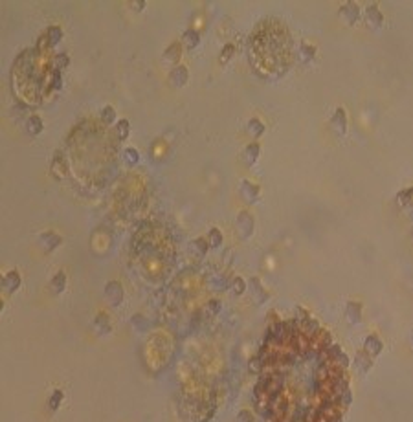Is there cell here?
Returning a JSON list of instances; mask_svg holds the SVG:
<instances>
[{
  "label": "cell",
  "instance_id": "1",
  "mask_svg": "<svg viewBox=\"0 0 413 422\" xmlns=\"http://www.w3.org/2000/svg\"><path fill=\"white\" fill-rule=\"evenodd\" d=\"M347 356L310 319L277 323L259 352L255 406L264 422H340Z\"/></svg>",
  "mask_w": 413,
  "mask_h": 422
},
{
  "label": "cell",
  "instance_id": "2",
  "mask_svg": "<svg viewBox=\"0 0 413 422\" xmlns=\"http://www.w3.org/2000/svg\"><path fill=\"white\" fill-rule=\"evenodd\" d=\"M294 61V43L286 26L277 19L259 22L250 37V63L259 76L277 79Z\"/></svg>",
  "mask_w": 413,
  "mask_h": 422
},
{
  "label": "cell",
  "instance_id": "3",
  "mask_svg": "<svg viewBox=\"0 0 413 422\" xmlns=\"http://www.w3.org/2000/svg\"><path fill=\"white\" fill-rule=\"evenodd\" d=\"M253 226H255V220H253V215L246 209H242L241 213L237 215V230L241 233L242 239H248V237L253 233Z\"/></svg>",
  "mask_w": 413,
  "mask_h": 422
},
{
  "label": "cell",
  "instance_id": "4",
  "mask_svg": "<svg viewBox=\"0 0 413 422\" xmlns=\"http://www.w3.org/2000/svg\"><path fill=\"white\" fill-rule=\"evenodd\" d=\"M330 129L338 134V136H345L347 132V114H345V109H341V107H338V109L334 110V114H332V118H330Z\"/></svg>",
  "mask_w": 413,
  "mask_h": 422
},
{
  "label": "cell",
  "instance_id": "5",
  "mask_svg": "<svg viewBox=\"0 0 413 422\" xmlns=\"http://www.w3.org/2000/svg\"><path fill=\"white\" fill-rule=\"evenodd\" d=\"M340 15L345 19V22L349 26L356 24L358 19H360V6L356 2H345V4L340 8Z\"/></svg>",
  "mask_w": 413,
  "mask_h": 422
},
{
  "label": "cell",
  "instance_id": "6",
  "mask_svg": "<svg viewBox=\"0 0 413 422\" xmlns=\"http://www.w3.org/2000/svg\"><path fill=\"white\" fill-rule=\"evenodd\" d=\"M365 22H367V26H371L373 30H378L382 24H384V15H382V11H380V8L376 4H371L365 10Z\"/></svg>",
  "mask_w": 413,
  "mask_h": 422
},
{
  "label": "cell",
  "instance_id": "7",
  "mask_svg": "<svg viewBox=\"0 0 413 422\" xmlns=\"http://www.w3.org/2000/svg\"><path fill=\"white\" fill-rule=\"evenodd\" d=\"M259 193H261V189H259L257 184H253V182H250V180L241 182V197L244 198L248 204L255 202L259 198Z\"/></svg>",
  "mask_w": 413,
  "mask_h": 422
},
{
  "label": "cell",
  "instance_id": "8",
  "mask_svg": "<svg viewBox=\"0 0 413 422\" xmlns=\"http://www.w3.org/2000/svg\"><path fill=\"white\" fill-rule=\"evenodd\" d=\"M382 349H384V343L380 341V338L376 334H369L363 340V351L367 352L369 356H378Z\"/></svg>",
  "mask_w": 413,
  "mask_h": 422
},
{
  "label": "cell",
  "instance_id": "9",
  "mask_svg": "<svg viewBox=\"0 0 413 422\" xmlns=\"http://www.w3.org/2000/svg\"><path fill=\"white\" fill-rule=\"evenodd\" d=\"M345 318L349 323H360L362 321V303L347 301L345 305Z\"/></svg>",
  "mask_w": 413,
  "mask_h": 422
},
{
  "label": "cell",
  "instance_id": "10",
  "mask_svg": "<svg viewBox=\"0 0 413 422\" xmlns=\"http://www.w3.org/2000/svg\"><path fill=\"white\" fill-rule=\"evenodd\" d=\"M187 77H189V74H187V68L186 66H182V65H178V66H175L173 70H171V74H169V83L173 85V87H184L187 83Z\"/></svg>",
  "mask_w": 413,
  "mask_h": 422
},
{
  "label": "cell",
  "instance_id": "11",
  "mask_svg": "<svg viewBox=\"0 0 413 422\" xmlns=\"http://www.w3.org/2000/svg\"><path fill=\"white\" fill-rule=\"evenodd\" d=\"M354 365H356V369L360 373L365 374V373H369V369L373 365V360H371V356H369L365 351H360L356 356H354Z\"/></svg>",
  "mask_w": 413,
  "mask_h": 422
},
{
  "label": "cell",
  "instance_id": "12",
  "mask_svg": "<svg viewBox=\"0 0 413 422\" xmlns=\"http://www.w3.org/2000/svg\"><path fill=\"white\" fill-rule=\"evenodd\" d=\"M259 154H261V147H259L257 142H253V143H250V145H246L244 153H242V158H244V162H246L248 165H253L257 162Z\"/></svg>",
  "mask_w": 413,
  "mask_h": 422
},
{
  "label": "cell",
  "instance_id": "13",
  "mask_svg": "<svg viewBox=\"0 0 413 422\" xmlns=\"http://www.w3.org/2000/svg\"><path fill=\"white\" fill-rule=\"evenodd\" d=\"M105 296L109 297L112 305H118V303L121 301V297H123V294H121V286L118 285V283H114V281L109 283V285H107V290H105Z\"/></svg>",
  "mask_w": 413,
  "mask_h": 422
},
{
  "label": "cell",
  "instance_id": "14",
  "mask_svg": "<svg viewBox=\"0 0 413 422\" xmlns=\"http://www.w3.org/2000/svg\"><path fill=\"white\" fill-rule=\"evenodd\" d=\"M182 43L186 44L189 50L197 48L198 43H200V35H198L197 30L189 28V30H186V32H184V35H182Z\"/></svg>",
  "mask_w": 413,
  "mask_h": 422
},
{
  "label": "cell",
  "instance_id": "15",
  "mask_svg": "<svg viewBox=\"0 0 413 422\" xmlns=\"http://www.w3.org/2000/svg\"><path fill=\"white\" fill-rule=\"evenodd\" d=\"M314 57H316V48H314L312 44H301L297 48V59L301 61V63H310Z\"/></svg>",
  "mask_w": 413,
  "mask_h": 422
},
{
  "label": "cell",
  "instance_id": "16",
  "mask_svg": "<svg viewBox=\"0 0 413 422\" xmlns=\"http://www.w3.org/2000/svg\"><path fill=\"white\" fill-rule=\"evenodd\" d=\"M2 286H4L10 294L11 292H15L17 288L21 286V275L17 274V272H10V274L4 277V281H2Z\"/></svg>",
  "mask_w": 413,
  "mask_h": 422
},
{
  "label": "cell",
  "instance_id": "17",
  "mask_svg": "<svg viewBox=\"0 0 413 422\" xmlns=\"http://www.w3.org/2000/svg\"><path fill=\"white\" fill-rule=\"evenodd\" d=\"M180 52H182V44L180 43H171L167 48H165L164 52V59L169 61V63H176L178 61V57H180Z\"/></svg>",
  "mask_w": 413,
  "mask_h": 422
},
{
  "label": "cell",
  "instance_id": "18",
  "mask_svg": "<svg viewBox=\"0 0 413 422\" xmlns=\"http://www.w3.org/2000/svg\"><path fill=\"white\" fill-rule=\"evenodd\" d=\"M44 37H46L50 46H55V44L63 39V30H61L59 26H50L48 30H46V35H44Z\"/></svg>",
  "mask_w": 413,
  "mask_h": 422
},
{
  "label": "cell",
  "instance_id": "19",
  "mask_svg": "<svg viewBox=\"0 0 413 422\" xmlns=\"http://www.w3.org/2000/svg\"><path fill=\"white\" fill-rule=\"evenodd\" d=\"M41 241L46 242V250L52 252V250H55V248L61 244V237L52 233V231H48V233H43V235H41Z\"/></svg>",
  "mask_w": 413,
  "mask_h": 422
},
{
  "label": "cell",
  "instance_id": "20",
  "mask_svg": "<svg viewBox=\"0 0 413 422\" xmlns=\"http://www.w3.org/2000/svg\"><path fill=\"white\" fill-rule=\"evenodd\" d=\"M26 129L30 134H41V131L44 129L43 120H41L39 116H32V118L26 121Z\"/></svg>",
  "mask_w": 413,
  "mask_h": 422
},
{
  "label": "cell",
  "instance_id": "21",
  "mask_svg": "<svg viewBox=\"0 0 413 422\" xmlns=\"http://www.w3.org/2000/svg\"><path fill=\"white\" fill-rule=\"evenodd\" d=\"M246 129H248L250 134H253V136H261V134L264 132V123L259 120V118H252V120L248 121Z\"/></svg>",
  "mask_w": 413,
  "mask_h": 422
},
{
  "label": "cell",
  "instance_id": "22",
  "mask_svg": "<svg viewBox=\"0 0 413 422\" xmlns=\"http://www.w3.org/2000/svg\"><path fill=\"white\" fill-rule=\"evenodd\" d=\"M65 288H66V275L63 274V272H59V274H55V277L52 279V290H54L55 294H61Z\"/></svg>",
  "mask_w": 413,
  "mask_h": 422
},
{
  "label": "cell",
  "instance_id": "23",
  "mask_svg": "<svg viewBox=\"0 0 413 422\" xmlns=\"http://www.w3.org/2000/svg\"><path fill=\"white\" fill-rule=\"evenodd\" d=\"M63 398H65V395H63V391L61 389H55L54 393H52V396H50L48 400V407L52 409V411H57L61 406V402H63Z\"/></svg>",
  "mask_w": 413,
  "mask_h": 422
},
{
  "label": "cell",
  "instance_id": "24",
  "mask_svg": "<svg viewBox=\"0 0 413 422\" xmlns=\"http://www.w3.org/2000/svg\"><path fill=\"white\" fill-rule=\"evenodd\" d=\"M208 239H209V246L219 248L222 244V233L219 231V228H211L208 233Z\"/></svg>",
  "mask_w": 413,
  "mask_h": 422
},
{
  "label": "cell",
  "instance_id": "25",
  "mask_svg": "<svg viewBox=\"0 0 413 422\" xmlns=\"http://www.w3.org/2000/svg\"><path fill=\"white\" fill-rule=\"evenodd\" d=\"M123 160H125L127 164H138V160H140V153H138L136 149L127 147L125 151H123Z\"/></svg>",
  "mask_w": 413,
  "mask_h": 422
},
{
  "label": "cell",
  "instance_id": "26",
  "mask_svg": "<svg viewBox=\"0 0 413 422\" xmlns=\"http://www.w3.org/2000/svg\"><path fill=\"white\" fill-rule=\"evenodd\" d=\"M129 129H131V125H129V121H127V120H120V123L116 125V131H118V138H120V140H125V138L129 136Z\"/></svg>",
  "mask_w": 413,
  "mask_h": 422
},
{
  "label": "cell",
  "instance_id": "27",
  "mask_svg": "<svg viewBox=\"0 0 413 422\" xmlns=\"http://www.w3.org/2000/svg\"><path fill=\"white\" fill-rule=\"evenodd\" d=\"M235 54V46L233 44H226L224 48L220 50V63H228Z\"/></svg>",
  "mask_w": 413,
  "mask_h": 422
},
{
  "label": "cell",
  "instance_id": "28",
  "mask_svg": "<svg viewBox=\"0 0 413 422\" xmlns=\"http://www.w3.org/2000/svg\"><path fill=\"white\" fill-rule=\"evenodd\" d=\"M101 118H103L105 123H112V121L116 120V110L110 107V105H107L103 110H101Z\"/></svg>",
  "mask_w": 413,
  "mask_h": 422
},
{
  "label": "cell",
  "instance_id": "29",
  "mask_svg": "<svg viewBox=\"0 0 413 422\" xmlns=\"http://www.w3.org/2000/svg\"><path fill=\"white\" fill-rule=\"evenodd\" d=\"M233 292H235L237 296H241L242 292H246V283H244V279L242 277H235L233 279Z\"/></svg>",
  "mask_w": 413,
  "mask_h": 422
},
{
  "label": "cell",
  "instance_id": "30",
  "mask_svg": "<svg viewBox=\"0 0 413 422\" xmlns=\"http://www.w3.org/2000/svg\"><path fill=\"white\" fill-rule=\"evenodd\" d=\"M235 422H253V415L248 409H242V411L237 413Z\"/></svg>",
  "mask_w": 413,
  "mask_h": 422
},
{
  "label": "cell",
  "instance_id": "31",
  "mask_svg": "<svg viewBox=\"0 0 413 422\" xmlns=\"http://www.w3.org/2000/svg\"><path fill=\"white\" fill-rule=\"evenodd\" d=\"M209 310H211V314H217L220 310V303L217 301V299H211V301L208 303Z\"/></svg>",
  "mask_w": 413,
  "mask_h": 422
},
{
  "label": "cell",
  "instance_id": "32",
  "mask_svg": "<svg viewBox=\"0 0 413 422\" xmlns=\"http://www.w3.org/2000/svg\"><path fill=\"white\" fill-rule=\"evenodd\" d=\"M132 10H143V8H145V2H143V0H138V2H132Z\"/></svg>",
  "mask_w": 413,
  "mask_h": 422
},
{
  "label": "cell",
  "instance_id": "33",
  "mask_svg": "<svg viewBox=\"0 0 413 422\" xmlns=\"http://www.w3.org/2000/svg\"><path fill=\"white\" fill-rule=\"evenodd\" d=\"M411 345H413V330H411Z\"/></svg>",
  "mask_w": 413,
  "mask_h": 422
}]
</instances>
